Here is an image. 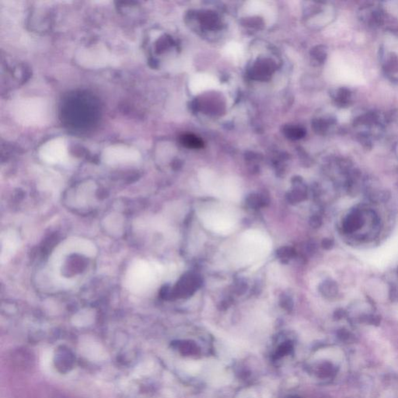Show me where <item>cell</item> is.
<instances>
[{"label": "cell", "instance_id": "3", "mask_svg": "<svg viewBox=\"0 0 398 398\" xmlns=\"http://www.w3.org/2000/svg\"><path fill=\"white\" fill-rule=\"evenodd\" d=\"M199 216L208 230L222 235L232 233L238 222L237 215L226 207L211 206L203 209Z\"/></svg>", "mask_w": 398, "mask_h": 398}, {"label": "cell", "instance_id": "5", "mask_svg": "<svg viewBox=\"0 0 398 398\" xmlns=\"http://www.w3.org/2000/svg\"><path fill=\"white\" fill-rule=\"evenodd\" d=\"M364 224V219L360 212L354 211L348 215L343 222L345 233H353L359 230Z\"/></svg>", "mask_w": 398, "mask_h": 398}, {"label": "cell", "instance_id": "9", "mask_svg": "<svg viewBox=\"0 0 398 398\" xmlns=\"http://www.w3.org/2000/svg\"><path fill=\"white\" fill-rule=\"evenodd\" d=\"M179 349L184 354H195L197 350V346L194 344L183 343L181 345H179Z\"/></svg>", "mask_w": 398, "mask_h": 398}, {"label": "cell", "instance_id": "8", "mask_svg": "<svg viewBox=\"0 0 398 398\" xmlns=\"http://www.w3.org/2000/svg\"><path fill=\"white\" fill-rule=\"evenodd\" d=\"M292 345L289 343H285L280 345L276 352V358H279L284 356L286 354H288L292 351Z\"/></svg>", "mask_w": 398, "mask_h": 398}, {"label": "cell", "instance_id": "10", "mask_svg": "<svg viewBox=\"0 0 398 398\" xmlns=\"http://www.w3.org/2000/svg\"><path fill=\"white\" fill-rule=\"evenodd\" d=\"M390 298L392 301L398 302V287H391L390 289Z\"/></svg>", "mask_w": 398, "mask_h": 398}, {"label": "cell", "instance_id": "7", "mask_svg": "<svg viewBox=\"0 0 398 398\" xmlns=\"http://www.w3.org/2000/svg\"><path fill=\"white\" fill-rule=\"evenodd\" d=\"M183 144L193 148H199L203 145L202 142L199 138L193 135H185L183 137Z\"/></svg>", "mask_w": 398, "mask_h": 398}, {"label": "cell", "instance_id": "6", "mask_svg": "<svg viewBox=\"0 0 398 398\" xmlns=\"http://www.w3.org/2000/svg\"><path fill=\"white\" fill-rule=\"evenodd\" d=\"M332 97L336 104L341 108H348L353 104V92L349 88L345 87L337 88L332 93Z\"/></svg>", "mask_w": 398, "mask_h": 398}, {"label": "cell", "instance_id": "1", "mask_svg": "<svg viewBox=\"0 0 398 398\" xmlns=\"http://www.w3.org/2000/svg\"><path fill=\"white\" fill-rule=\"evenodd\" d=\"M388 115L379 112L366 111L358 112L353 118V127L356 130L357 138L362 146L370 149L374 140L380 138L387 123Z\"/></svg>", "mask_w": 398, "mask_h": 398}, {"label": "cell", "instance_id": "4", "mask_svg": "<svg viewBox=\"0 0 398 398\" xmlns=\"http://www.w3.org/2000/svg\"><path fill=\"white\" fill-rule=\"evenodd\" d=\"M358 17L363 24L371 28L380 27L384 21V12L379 5L368 3L358 10Z\"/></svg>", "mask_w": 398, "mask_h": 398}, {"label": "cell", "instance_id": "11", "mask_svg": "<svg viewBox=\"0 0 398 398\" xmlns=\"http://www.w3.org/2000/svg\"><path fill=\"white\" fill-rule=\"evenodd\" d=\"M395 154H396L397 157L398 158V142H397L395 147Z\"/></svg>", "mask_w": 398, "mask_h": 398}, {"label": "cell", "instance_id": "2", "mask_svg": "<svg viewBox=\"0 0 398 398\" xmlns=\"http://www.w3.org/2000/svg\"><path fill=\"white\" fill-rule=\"evenodd\" d=\"M271 249V239L267 234L260 230H250L240 238L237 258L241 264L250 265L267 256Z\"/></svg>", "mask_w": 398, "mask_h": 398}]
</instances>
